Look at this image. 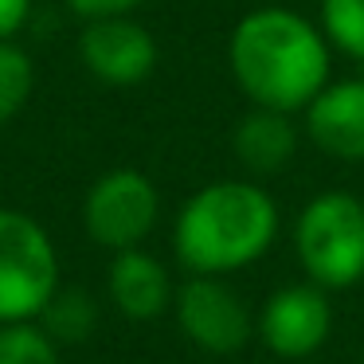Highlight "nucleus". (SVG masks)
<instances>
[{
  "label": "nucleus",
  "instance_id": "1",
  "mask_svg": "<svg viewBox=\"0 0 364 364\" xmlns=\"http://www.w3.org/2000/svg\"><path fill=\"white\" fill-rule=\"evenodd\" d=\"M333 59L321 24L286 4H262L235 20L228 36V75L262 110L298 114L329 87Z\"/></svg>",
  "mask_w": 364,
  "mask_h": 364
},
{
  "label": "nucleus",
  "instance_id": "2",
  "mask_svg": "<svg viewBox=\"0 0 364 364\" xmlns=\"http://www.w3.org/2000/svg\"><path fill=\"white\" fill-rule=\"evenodd\" d=\"M282 231V208L262 181L228 176L196 188L173 220V255L188 274L231 278L267 259Z\"/></svg>",
  "mask_w": 364,
  "mask_h": 364
},
{
  "label": "nucleus",
  "instance_id": "3",
  "mask_svg": "<svg viewBox=\"0 0 364 364\" xmlns=\"http://www.w3.org/2000/svg\"><path fill=\"white\" fill-rule=\"evenodd\" d=\"M290 247L301 274L337 294L364 282V200L348 188H325L298 208Z\"/></svg>",
  "mask_w": 364,
  "mask_h": 364
},
{
  "label": "nucleus",
  "instance_id": "4",
  "mask_svg": "<svg viewBox=\"0 0 364 364\" xmlns=\"http://www.w3.org/2000/svg\"><path fill=\"white\" fill-rule=\"evenodd\" d=\"M59 286V251L48 228L20 208H0V325L40 321Z\"/></svg>",
  "mask_w": 364,
  "mask_h": 364
},
{
  "label": "nucleus",
  "instance_id": "5",
  "mask_svg": "<svg viewBox=\"0 0 364 364\" xmlns=\"http://www.w3.org/2000/svg\"><path fill=\"white\" fill-rule=\"evenodd\" d=\"M161 220V192L141 168H110L82 196V231L110 255L145 247Z\"/></svg>",
  "mask_w": 364,
  "mask_h": 364
},
{
  "label": "nucleus",
  "instance_id": "6",
  "mask_svg": "<svg viewBox=\"0 0 364 364\" xmlns=\"http://www.w3.org/2000/svg\"><path fill=\"white\" fill-rule=\"evenodd\" d=\"M173 317L184 341L208 356H235L255 341V314L243 294L215 274H188L176 286Z\"/></svg>",
  "mask_w": 364,
  "mask_h": 364
},
{
  "label": "nucleus",
  "instance_id": "7",
  "mask_svg": "<svg viewBox=\"0 0 364 364\" xmlns=\"http://www.w3.org/2000/svg\"><path fill=\"white\" fill-rule=\"evenodd\" d=\"M255 337L278 360H309L333 337V301L329 290L314 286L309 278L286 282L255 314Z\"/></svg>",
  "mask_w": 364,
  "mask_h": 364
},
{
  "label": "nucleus",
  "instance_id": "8",
  "mask_svg": "<svg viewBox=\"0 0 364 364\" xmlns=\"http://www.w3.org/2000/svg\"><path fill=\"white\" fill-rule=\"evenodd\" d=\"M161 48L137 16L87 20L79 32V63L102 87H141L157 71Z\"/></svg>",
  "mask_w": 364,
  "mask_h": 364
},
{
  "label": "nucleus",
  "instance_id": "9",
  "mask_svg": "<svg viewBox=\"0 0 364 364\" xmlns=\"http://www.w3.org/2000/svg\"><path fill=\"white\" fill-rule=\"evenodd\" d=\"M301 134L337 165H364V75L337 79L301 110Z\"/></svg>",
  "mask_w": 364,
  "mask_h": 364
},
{
  "label": "nucleus",
  "instance_id": "10",
  "mask_svg": "<svg viewBox=\"0 0 364 364\" xmlns=\"http://www.w3.org/2000/svg\"><path fill=\"white\" fill-rule=\"evenodd\" d=\"M301 141H306V134H301L298 114L262 110V106H251L231 129V153L251 181L286 173L298 157Z\"/></svg>",
  "mask_w": 364,
  "mask_h": 364
},
{
  "label": "nucleus",
  "instance_id": "11",
  "mask_svg": "<svg viewBox=\"0 0 364 364\" xmlns=\"http://www.w3.org/2000/svg\"><path fill=\"white\" fill-rule=\"evenodd\" d=\"M106 294H110L114 309L129 321H153V317L168 314L176 298V286L168 267L145 247H129L110 259L106 270Z\"/></svg>",
  "mask_w": 364,
  "mask_h": 364
},
{
  "label": "nucleus",
  "instance_id": "12",
  "mask_svg": "<svg viewBox=\"0 0 364 364\" xmlns=\"http://www.w3.org/2000/svg\"><path fill=\"white\" fill-rule=\"evenodd\" d=\"M98 321V306L87 290H71V286H59V294L48 301V309L40 314V325L59 341V345H79L90 337Z\"/></svg>",
  "mask_w": 364,
  "mask_h": 364
},
{
  "label": "nucleus",
  "instance_id": "13",
  "mask_svg": "<svg viewBox=\"0 0 364 364\" xmlns=\"http://www.w3.org/2000/svg\"><path fill=\"white\" fill-rule=\"evenodd\" d=\"M314 20L337 55L364 67V0H317Z\"/></svg>",
  "mask_w": 364,
  "mask_h": 364
},
{
  "label": "nucleus",
  "instance_id": "14",
  "mask_svg": "<svg viewBox=\"0 0 364 364\" xmlns=\"http://www.w3.org/2000/svg\"><path fill=\"white\" fill-rule=\"evenodd\" d=\"M36 90V63L16 40H0V126L12 122Z\"/></svg>",
  "mask_w": 364,
  "mask_h": 364
},
{
  "label": "nucleus",
  "instance_id": "15",
  "mask_svg": "<svg viewBox=\"0 0 364 364\" xmlns=\"http://www.w3.org/2000/svg\"><path fill=\"white\" fill-rule=\"evenodd\" d=\"M0 364H63V356L40 321H16L0 325Z\"/></svg>",
  "mask_w": 364,
  "mask_h": 364
},
{
  "label": "nucleus",
  "instance_id": "16",
  "mask_svg": "<svg viewBox=\"0 0 364 364\" xmlns=\"http://www.w3.org/2000/svg\"><path fill=\"white\" fill-rule=\"evenodd\" d=\"M67 9L87 24V20H110V16H134L145 0H63Z\"/></svg>",
  "mask_w": 364,
  "mask_h": 364
},
{
  "label": "nucleus",
  "instance_id": "17",
  "mask_svg": "<svg viewBox=\"0 0 364 364\" xmlns=\"http://www.w3.org/2000/svg\"><path fill=\"white\" fill-rule=\"evenodd\" d=\"M32 20V0H0V40H16Z\"/></svg>",
  "mask_w": 364,
  "mask_h": 364
}]
</instances>
